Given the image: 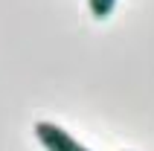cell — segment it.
Wrapping results in <instances>:
<instances>
[{"instance_id": "6da1fadb", "label": "cell", "mask_w": 154, "mask_h": 151, "mask_svg": "<svg viewBox=\"0 0 154 151\" xmlns=\"http://www.w3.org/2000/svg\"><path fill=\"white\" fill-rule=\"evenodd\" d=\"M35 137H38V143L47 151H87L79 140H73V137L61 125H55V122H38V125H35Z\"/></svg>"}, {"instance_id": "7a4b0ae2", "label": "cell", "mask_w": 154, "mask_h": 151, "mask_svg": "<svg viewBox=\"0 0 154 151\" xmlns=\"http://www.w3.org/2000/svg\"><path fill=\"white\" fill-rule=\"evenodd\" d=\"M87 6H90L93 17H108L116 6V0H87Z\"/></svg>"}]
</instances>
